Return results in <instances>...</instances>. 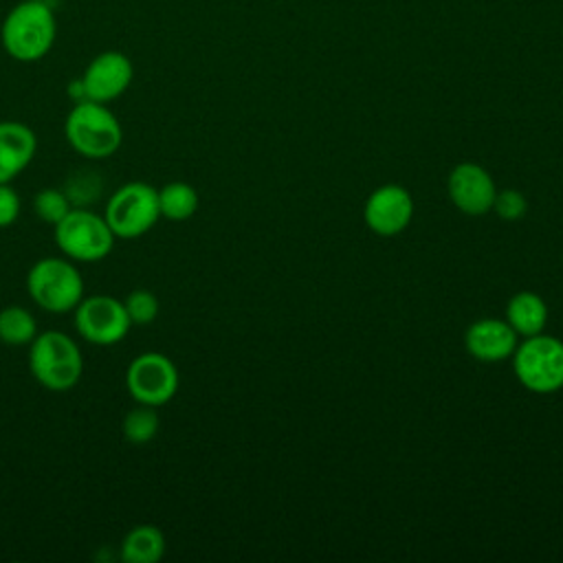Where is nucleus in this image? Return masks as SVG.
I'll use <instances>...</instances> for the list:
<instances>
[{
  "label": "nucleus",
  "mask_w": 563,
  "mask_h": 563,
  "mask_svg": "<svg viewBox=\"0 0 563 563\" xmlns=\"http://www.w3.org/2000/svg\"><path fill=\"white\" fill-rule=\"evenodd\" d=\"M57 22L48 2L22 0L9 9L0 26V42L15 62L31 64L48 55L55 44Z\"/></svg>",
  "instance_id": "obj_1"
},
{
  "label": "nucleus",
  "mask_w": 563,
  "mask_h": 563,
  "mask_svg": "<svg viewBox=\"0 0 563 563\" xmlns=\"http://www.w3.org/2000/svg\"><path fill=\"white\" fill-rule=\"evenodd\" d=\"M68 145L86 158H110L123 143V128L108 103L77 101L64 121Z\"/></svg>",
  "instance_id": "obj_2"
},
{
  "label": "nucleus",
  "mask_w": 563,
  "mask_h": 563,
  "mask_svg": "<svg viewBox=\"0 0 563 563\" xmlns=\"http://www.w3.org/2000/svg\"><path fill=\"white\" fill-rule=\"evenodd\" d=\"M29 369L44 389L68 391L84 374V356L66 332L46 330L29 343Z\"/></svg>",
  "instance_id": "obj_3"
},
{
  "label": "nucleus",
  "mask_w": 563,
  "mask_h": 563,
  "mask_svg": "<svg viewBox=\"0 0 563 563\" xmlns=\"http://www.w3.org/2000/svg\"><path fill=\"white\" fill-rule=\"evenodd\" d=\"M26 292L46 312H73L84 299V277L66 255L42 257L26 273Z\"/></svg>",
  "instance_id": "obj_4"
},
{
  "label": "nucleus",
  "mask_w": 563,
  "mask_h": 563,
  "mask_svg": "<svg viewBox=\"0 0 563 563\" xmlns=\"http://www.w3.org/2000/svg\"><path fill=\"white\" fill-rule=\"evenodd\" d=\"M53 233L59 251L73 262H99L110 255L117 240L106 218L84 207H73Z\"/></svg>",
  "instance_id": "obj_5"
},
{
  "label": "nucleus",
  "mask_w": 563,
  "mask_h": 563,
  "mask_svg": "<svg viewBox=\"0 0 563 563\" xmlns=\"http://www.w3.org/2000/svg\"><path fill=\"white\" fill-rule=\"evenodd\" d=\"M103 218L112 229L114 238L134 240L145 235L161 218L158 189L141 180L121 185L108 198Z\"/></svg>",
  "instance_id": "obj_6"
},
{
  "label": "nucleus",
  "mask_w": 563,
  "mask_h": 563,
  "mask_svg": "<svg viewBox=\"0 0 563 563\" xmlns=\"http://www.w3.org/2000/svg\"><path fill=\"white\" fill-rule=\"evenodd\" d=\"M519 383L537 394H552L563 387V343L554 336H526L512 352Z\"/></svg>",
  "instance_id": "obj_7"
},
{
  "label": "nucleus",
  "mask_w": 563,
  "mask_h": 563,
  "mask_svg": "<svg viewBox=\"0 0 563 563\" xmlns=\"http://www.w3.org/2000/svg\"><path fill=\"white\" fill-rule=\"evenodd\" d=\"M178 369L174 361L161 352H143L134 356L125 369V387L134 402L161 407L178 391Z\"/></svg>",
  "instance_id": "obj_8"
},
{
  "label": "nucleus",
  "mask_w": 563,
  "mask_h": 563,
  "mask_svg": "<svg viewBox=\"0 0 563 563\" xmlns=\"http://www.w3.org/2000/svg\"><path fill=\"white\" fill-rule=\"evenodd\" d=\"M73 312L77 334L92 345H114L132 325L123 301L112 295H84Z\"/></svg>",
  "instance_id": "obj_9"
},
{
  "label": "nucleus",
  "mask_w": 563,
  "mask_h": 563,
  "mask_svg": "<svg viewBox=\"0 0 563 563\" xmlns=\"http://www.w3.org/2000/svg\"><path fill=\"white\" fill-rule=\"evenodd\" d=\"M134 77L130 57L121 51H103L95 55L79 77L84 99L110 103L121 97Z\"/></svg>",
  "instance_id": "obj_10"
},
{
  "label": "nucleus",
  "mask_w": 563,
  "mask_h": 563,
  "mask_svg": "<svg viewBox=\"0 0 563 563\" xmlns=\"http://www.w3.org/2000/svg\"><path fill=\"white\" fill-rule=\"evenodd\" d=\"M363 216L374 233L389 238L411 222L413 200L405 187L383 185L369 194Z\"/></svg>",
  "instance_id": "obj_11"
},
{
  "label": "nucleus",
  "mask_w": 563,
  "mask_h": 563,
  "mask_svg": "<svg viewBox=\"0 0 563 563\" xmlns=\"http://www.w3.org/2000/svg\"><path fill=\"white\" fill-rule=\"evenodd\" d=\"M449 196L462 213L482 216L493 209L497 189L482 165L460 163L449 176Z\"/></svg>",
  "instance_id": "obj_12"
},
{
  "label": "nucleus",
  "mask_w": 563,
  "mask_h": 563,
  "mask_svg": "<svg viewBox=\"0 0 563 563\" xmlns=\"http://www.w3.org/2000/svg\"><path fill=\"white\" fill-rule=\"evenodd\" d=\"M37 136L22 121H0V183H13L35 158Z\"/></svg>",
  "instance_id": "obj_13"
},
{
  "label": "nucleus",
  "mask_w": 563,
  "mask_h": 563,
  "mask_svg": "<svg viewBox=\"0 0 563 563\" xmlns=\"http://www.w3.org/2000/svg\"><path fill=\"white\" fill-rule=\"evenodd\" d=\"M517 332L510 328L508 321L501 319H479L468 325L464 334L466 350L486 363L504 361L512 356L517 347Z\"/></svg>",
  "instance_id": "obj_14"
},
{
  "label": "nucleus",
  "mask_w": 563,
  "mask_h": 563,
  "mask_svg": "<svg viewBox=\"0 0 563 563\" xmlns=\"http://www.w3.org/2000/svg\"><path fill=\"white\" fill-rule=\"evenodd\" d=\"M165 554V534L154 523L130 528L121 541L119 556L125 563H156Z\"/></svg>",
  "instance_id": "obj_15"
},
{
  "label": "nucleus",
  "mask_w": 563,
  "mask_h": 563,
  "mask_svg": "<svg viewBox=\"0 0 563 563\" xmlns=\"http://www.w3.org/2000/svg\"><path fill=\"white\" fill-rule=\"evenodd\" d=\"M506 321L521 336L539 334L548 321V306L534 292H517L506 306Z\"/></svg>",
  "instance_id": "obj_16"
},
{
  "label": "nucleus",
  "mask_w": 563,
  "mask_h": 563,
  "mask_svg": "<svg viewBox=\"0 0 563 563\" xmlns=\"http://www.w3.org/2000/svg\"><path fill=\"white\" fill-rule=\"evenodd\" d=\"M161 218L172 222L189 220L198 209V191L183 180H172L158 189Z\"/></svg>",
  "instance_id": "obj_17"
},
{
  "label": "nucleus",
  "mask_w": 563,
  "mask_h": 563,
  "mask_svg": "<svg viewBox=\"0 0 563 563\" xmlns=\"http://www.w3.org/2000/svg\"><path fill=\"white\" fill-rule=\"evenodd\" d=\"M37 334V323L31 310L7 306L0 310V341L7 345H29Z\"/></svg>",
  "instance_id": "obj_18"
},
{
  "label": "nucleus",
  "mask_w": 563,
  "mask_h": 563,
  "mask_svg": "<svg viewBox=\"0 0 563 563\" xmlns=\"http://www.w3.org/2000/svg\"><path fill=\"white\" fill-rule=\"evenodd\" d=\"M158 427L161 418L156 413V407L141 402H136V407H132L121 422V431L130 444H147L158 433Z\"/></svg>",
  "instance_id": "obj_19"
},
{
  "label": "nucleus",
  "mask_w": 563,
  "mask_h": 563,
  "mask_svg": "<svg viewBox=\"0 0 563 563\" xmlns=\"http://www.w3.org/2000/svg\"><path fill=\"white\" fill-rule=\"evenodd\" d=\"M73 209V202L68 198V194L64 189H55V187H44L35 194L33 198V211L35 216L55 227L59 220H64V216Z\"/></svg>",
  "instance_id": "obj_20"
},
{
  "label": "nucleus",
  "mask_w": 563,
  "mask_h": 563,
  "mask_svg": "<svg viewBox=\"0 0 563 563\" xmlns=\"http://www.w3.org/2000/svg\"><path fill=\"white\" fill-rule=\"evenodd\" d=\"M132 325H147L158 317V297L147 288H136L123 299Z\"/></svg>",
  "instance_id": "obj_21"
},
{
  "label": "nucleus",
  "mask_w": 563,
  "mask_h": 563,
  "mask_svg": "<svg viewBox=\"0 0 563 563\" xmlns=\"http://www.w3.org/2000/svg\"><path fill=\"white\" fill-rule=\"evenodd\" d=\"M493 209L497 211L499 218L504 220H519L526 216L528 211V202L526 198L515 191V189H504V191H497L495 196V202H493Z\"/></svg>",
  "instance_id": "obj_22"
},
{
  "label": "nucleus",
  "mask_w": 563,
  "mask_h": 563,
  "mask_svg": "<svg viewBox=\"0 0 563 563\" xmlns=\"http://www.w3.org/2000/svg\"><path fill=\"white\" fill-rule=\"evenodd\" d=\"M20 216V196L11 183H0V229L11 227Z\"/></svg>",
  "instance_id": "obj_23"
},
{
  "label": "nucleus",
  "mask_w": 563,
  "mask_h": 563,
  "mask_svg": "<svg viewBox=\"0 0 563 563\" xmlns=\"http://www.w3.org/2000/svg\"><path fill=\"white\" fill-rule=\"evenodd\" d=\"M35 2H48L51 4V0H35Z\"/></svg>",
  "instance_id": "obj_24"
}]
</instances>
